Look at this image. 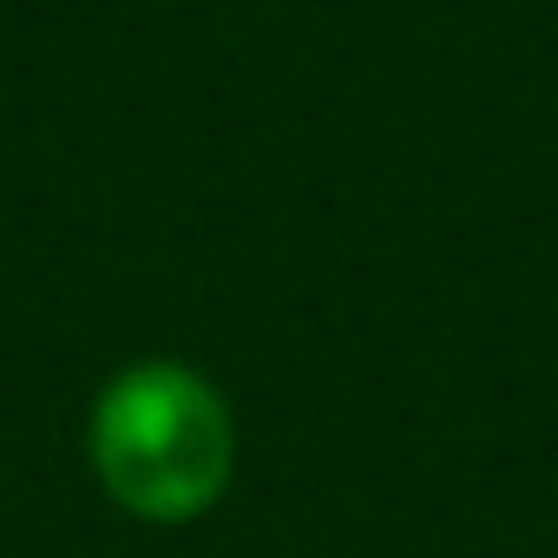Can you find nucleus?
<instances>
[{
    "label": "nucleus",
    "mask_w": 558,
    "mask_h": 558,
    "mask_svg": "<svg viewBox=\"0 0 558 558\" xmlns=\"http://www.w3.org/2000/svg\"><path fill=\"white\" fill-rule=\"evenodd\" d=\"M86 453L119 512L184 525L223 499L236 473V421L210 375L184 362H138L99 388Z\"/></svg>",
    "instance_id": "1"
}]
</instances>
